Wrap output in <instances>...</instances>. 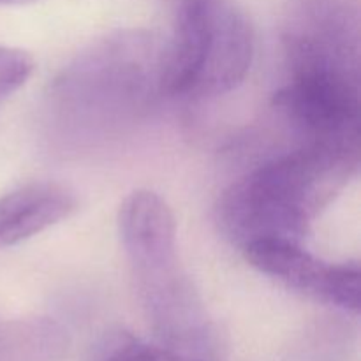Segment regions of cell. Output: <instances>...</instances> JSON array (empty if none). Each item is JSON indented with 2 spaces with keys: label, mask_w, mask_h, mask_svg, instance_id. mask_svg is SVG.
I'll return each mask as SVG.
<instances>
[{
  "label": "cell",
  "mask_w": 361,
  "mask_h": 361,
  "mask_svg": "<svg viewBox=\"0 0 361 361\" xmlns=\"http://www.w3.org/2000/svg\"><path fill=\"white\" fill-rule=\"evenodd\" d=\"M164 46L154 32L141 28L111 32L88 44L49 85V126L74 143L133 127L166 97Z\"/></svg>",
  "instance_id": "obj_1"
},
{
  "label": "cell",
  "mask_w": 361,
  "mask_h": 361,
  "mask_svg": "<svg viewBox=\"0 0 361 361\" xmlns=\"http://www.w3.org/2000/svg\"><path fill=\"white\" fill-rule=\"evenodd\" d=\"M104 361H203L161 344L130 341L118 345Z\"/></svg>",
  "instance_id": "obj_9"
},
{
  "label": "cell",
  "mask_w": 361,
  "mask_h": 361,
  "mask_svg": "<svg viewBox=\"0 0 361 361\" xmlns=\"http://www.w3.org/2000/svg\"><path fill=\"white\" fill-rule=\"evenodd\" d=\"M118 235L141 310L157 344L217 361L221 335L180 261L176 221L169 204L157 192L134 190L120 204Z\"/></svg>",
  "instance_id": "obj_3"
},
{
  "label": "cell",
  "mask_w": 361,
  "mask_h": 361,
  "mask_svg": "<svg viewBox=\"0 0 361 361\" xmlns=\"http://www.w3.org/2000/svg\"><path fill=\"white\" fill-rule=\"evenodd\" d=\"M358 166L360 148L302 143L247 171L221 194L219 229L240 250L270 240L302 243Z\"/></svg>",
  "instance_id": "obj_2"
},
{
  "label": "cell",
  "mask_w": 361,
  "mask_h": 361,
  "mask_svg": "<svg viewBox=\"0 0 361 361\" xmlns=\"http://www.w3.org/2000/svg\"><path fill=\"white\" fill-rule=\"evenodd\" d=\"M35 2V0H0V6H20V4Z\"/></svg>",
  "instance_id": "obj_10"
},
{
  "label": "cell",
  "mask_w": 361,
  "mask_h": 361,
  "mask_svg": "<svg viewBox=\"0 0 361 361\" xmlns=\"http://www.w3.org/2000/svg\"><path fill=\"white\" fill-rule=\"evenodd\" d=\"M34 73V59L27 51L0 46V102L20 90Z\"/></svg>",
  "instance_id": "obj_8"
},
{
  "label": "cell",
  "mask_w": 361,
  "mask_h": 361,
  "mask_svg": "<svg viewBox=\"0 0 361 361\" xmlns=\"http://www.w3.org/2000/svg\"><path fill=\"white\" fill-rule=\"evenodd\" d=\"M277 111L303 143L360 148V73L334 67H288L275 92Z\"/></svg>",
  "instance_id": "obj_5"
},
{
  "label": "cell",
  "mask_w": 361,
  "mask_h": 361,
  "mask_svg": "<svg viewBox=\"0 0 361 361\" xmlns=\"http://www.w3.org/2000/svg\"><path fill=\"white\" fill-rule=\"evenodd\" d=\"M256 37L235 0H180L173 35L164 46V94L204 101L245 81Z\"/></svg>",
  "instance_id": "obj_4"
},
{
  "label": "cell",
  "mask_w": 361,
  "mask_h": 361,
  "mask_svg": "<svg viewBox=\"0 0 361 361\" xmlns=\"http://www.w3.org/2000/svg\"><path fill=\"white\" fill-rule=\"evenodd\" d=\"M242 252L250 267L284 288L344 312H360L358 263H330L310 254L302 243L286 240L252 243Z\"/></svg>",
  "instance_id": "obj_6"
},
{
  "label": "cell",
  "mask_w": 361,
  "mask_h": 361,
  "mask_svg": "<svg viewBox=\"0 0 361 361\" xmlns=\"http://www.w3.org/2000/svg\"><path fill=\"white\" fill-rule=\"evenodd\" d=\"M78 208L74 192L55 182H30L0 196V250L18 245Z\"/></svg>",
  "instance_id": "obj_7"
}]
</instances>
